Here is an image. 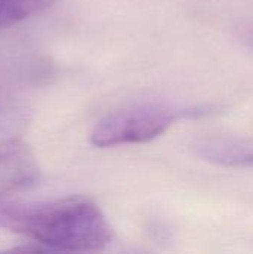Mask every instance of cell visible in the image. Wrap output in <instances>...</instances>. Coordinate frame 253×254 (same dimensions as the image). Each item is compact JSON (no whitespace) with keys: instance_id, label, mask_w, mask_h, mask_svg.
Listing matches in <instances>:
<instances>
[{"instance_id":"3957f363","label":"cell","mask_w":253,"mask_h":254,"mask_svg":"<svg viewBox=\"0 0 253 254\" xmlns=\"http://www.w3.org/2000/svg\"><path fill=\"white\" fill-rule=\"evenodd\" d=\"M204 107H174L169 104H137L104 116L91 131L95 147L148 143L185 118L206 115Z\"/></svg>"},{"instance_id":"8992f818","label":"cell","mask_w":253,"mask_h":254,"mask_svg":"<svg viewBox=\"0 0 253 254\" xmlns=\"http://www.w3.org/2000/svg\"><path fill=\"white\" fill-rule=\"evenodd\" d=\"M252 43H253V36H252Z\"/></svg>"},{"instance_id":"6da1fadb","label":"cell","mask_w":253,"mask_h":254,"mask_svg":"<svg viewBox=\"0 0 253 254\" xmlns=\"http://www.w3.org/2000/svg\"><path fill=\"white\" fill-rule=\"evenodd\" d=\"M0 228L55 252L100 250L113 240L100 207L81 195L42 202L0 198Z\"/></svg>"},{"instance_id":"7a4b0ae2","label":"cell","mask_w":253,"mask_h":254,"mask_svg":"<svg viewBox=\"0 0 253 254\" xmlns=\"http://www.w3.org/2000/svg\"><path fill=\"white\" fill-rule=\"evenodd\" d=\"M28 113L19 92L0 80V198L31 188L39 179L24 134Z\"/></svg>"},{"instance_id":"5b68a950","label":"cell","mask_w":253,"mask_h":254,"mask_svg":"<svg viewBox=\"0 0 253 254\" xmlns=\"http://www.w3.org/2000/svg\"><path fill=\"white\" fill-rule=\"evenodd\" d=\"M58 0H0V31L51 7Z\"/></svg>"},{"instance_id":"277c9868","label":"cell","mask_w":253,"mask_h":254,"mask_svg":"<svg viewBox=\"0 0 253 254\" xmlns=\"http://www.w3.org/2000/svg\"><path fill=\"white\" fill-rule=\"evenodd\" d=\"M200 158L225 165V167H248L253 168V152L222 141H203L195 146Z\"/></svg>"}]
</instances>
